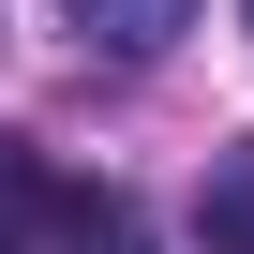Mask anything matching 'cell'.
I'll use <instances>...</instances> for the list:
<instances>
[{"instance_id": "obj_1", "label": "cell", "mask_w": 254, "mask_h": 254, "mask_svg": "<svg viewBox=\"0 0 254 254\" xmlns=\"http://www.w3.org/2000/svg\"><path fill=\"white\" fill-rule=\"evenodd\" d=\"M0 239H15V254H150V209L120 180L45 165L30 135H0Z\"/></svg>"}, {"instance_id": "obj_2", "label": "cell", "mask_w": 254, "mask_h": 254, "mask_svg": "<svg viewBox=\"0 0 254 254\" xmlns=\"http://www.w3.org/2000/svg\"><path fill=\"white\" fill-rule=\"evenodd\" d=\"M60 30H75V60H120V75H150V60L194 30V0H60Z\"/></svg>"}, {"instance_id": "obj_3", "label": "cell", "mask_w": 254, "mask_h": 254, "mask_svg": "<svg viewBox=\"0 0 254 254\" xmlns=\"http://www.w3.org/2000/svg\"><path fill=\"white\" fill-rule=\"evenodd\" d=\"M194 254H254V135L209 150V180H194Z\"/></svg>"}, {"instance_id": "obj_4", "label": "cell", "mask_w": 254, "mask_h": 254, "mask_svg": "<svg viewBox=\"0 0 254 254\" xmlns=\"http://www.w3.org/2000/svg\"><path fill=\"white\" fill-rule=\"evenodd\" d=\"M239 15H254V0H239Z\"/></svg>"}, {"instance_id": "obj_5", "label": "cell", "mask_w": 254, "mask_h": 254, "mask_svg": "<svg viewBox=\"0 0 254 254\" xmlns=\"http://www.w3.org/2000/svg\"><path fill=\"white\" fill-rule=\"evenodd\" d=\"M0 254H15V239H0Z\"/></svg>"}]
</instances>
